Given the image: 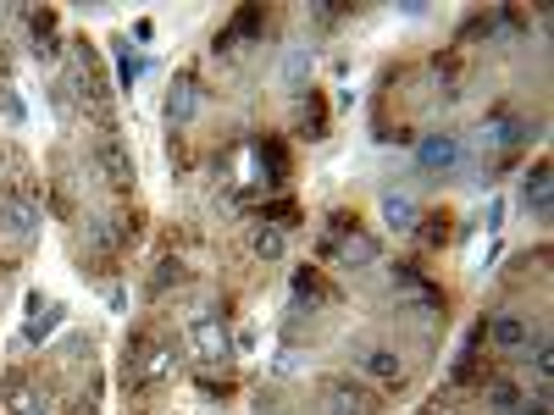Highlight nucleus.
I'll return each mask as SVG.
<instances>
[{"instance_id": "nucleus-12", "label": "nucleus", "mask_w": 554, "mask_h": 415, "mask_svg": "<svg viewBox=\"0 0 554 415\" xmlns=\"http://www.w3.org/2000/svg\"><path fill=\"white\" fill-rule=\"evenodd\" d=\"M200 78H194V72H178V78H172V89H167V122H189L194 111H200Z\"/></svg>"}, {"instance_id": "nucleus-27", "label": "nucleus", "mask_w": 554, "mask_h": 415, "mask_svg": "<svg viewBox=\"0 0 554 415\" xmlns=\"http://www.w3.org/2000/svg\"><path fill=\"white\" fill-rule=\"evenodd\" d=\"M344 12H350V6H311V17H316V23H338Z\"/></svg>"}, {"instance_id": "nucleus-23", "label": "nucleus", "mask_w": 554, "mask_h": 415, "mask_svg": "<svg viewBox=\"0 0 554 415\" xmlns=\"http://www.w3.org/2000/svg\"><path fill=\"white\" fill-rule=\"evenodd\" d=\"M172 283H183V266H178V261H161L156 277H150V294H167Z\"/></svg>"}, {"instance_id": "nucleus-19", "label": "nucleus", "mask_w": 554, "mask_h": 415, "mask_svg": "<svg viewBox=\"0 0 554 415\" xmlns=\"http://www.w3.org/2000/svg\"><path fill=\"white\" fill-rule=\"evenodd\" d=\"M28 28H34V45L45 50V61L56 56V12H50V6H34V12H28Z\"/></svg>"}, {"instance_id": "nucleus-4", "label": "nucleus", "mask_w": 554, "mask_h": 415, "mask_svg": "<svg viewBox=\"0 0 554 415\" xmlns=\"http://www.w3.org/2000/svg\"><path fill=\"white\" fill-rule=\"evenodd\" d=\"M189 349L205 360V366H228V360H233L228 321H222V316H194L189 321Z\"/></svg>"}, {"instance_id": "nucleus-15", "label": "nucleus", "mask_w": 554, "mask_h": 415, "mask_svg": "<svg viewBox=\"0 0 554 415\" xmlns=\"http://www.w3.org/2000/svg\"><path fill=\"white\" fill-rule=\"evenodd\" d=\"M294 299L316 310V305H333V299H338V288L327 283V277L316 272V266H300V272H294Z\"/></svg>"}, {"instance_id": "nucleus-24", "label": "nucleus", "mask_w": 554, "mask_h": 415, "mask_svg": "<svg viewBox=\"0 0 554 415\" xmlns=\"http://www.w3.org/2000/svg\"><path fill=\"white\" fill-rule=\"evenodd\" d=\"M433 78L444 83V89H455V78H460V56H433Z\"/></svg>"}, {"instance_id": "nucleus-5", "label": "nucleus", "mask_w": 554, "mask_h": 415, "mask_svg": "<svg viewBox=\"0 0 554 415\" xmlns=\"http://www.w3.org/2000/svg\"><path fill=\"white\" fill-rule=\"evenodd\" d=\"M39 233V205L28 189H12L0 194V238H12V244H28Z\"/></svg>"}, {"instance_id": "nucleus-25", "label": "nucleus", "mask_w": 554, "mask_h": 415, "mask_svg": "<svg viewBox=\"0 0 554 415\" xmlns=\"http://www.w3.org/2000/svg\"><path fill=\"white\" fill-rule=\"evenodd\" d=\"M549 366H554V355H549V338H543L538 355H532V371H538V382H549Z\"/></svg>"}, {"instance_id": "nucleus-7", "label": "nucleus", "mask_w": 554, "mask_h": 415, "mask_svg": "<svg viewBox=\"0 0 554 415\" xmlns=\"http://www.w3.org/2000/svg\"><path fill=\"white\" fill-rule=\"evenodd\" d=\"M95 166H100V178L111 183V194H133V155H128V144L117 139V133H106L100 139V150H95Z\"/></svg>"}, {"instance_id": "nucleus-26", "label": "nucleus", "mask_w": 554, "mask_h": 415, "mask_svg": "<svg viewBox=\"0 0 554 415\" xmlns=\"http://www.w3.org/2000/svg\"><path fill=\"white\" fill-rule=\"evenodd\" d=\"M17 415H56V404H50V399H39V393H28V399H23V410H17Z\"/></svg>"}, {"instance_id": "nucleus-20", "label": "nucleus", "mask_w": 554, "mask_h": 415, "mask_svg": "<svg viewBox=\"0 0 554 415\" xmlns=\"http://www.w3.org/2000/svg\"><path fill=\"white\" fill-rule=\"evenodd\" d=\"M383 216H388V227H416V200L410 194H388Z\"/></svg>"}, {"instance_id": "nucleus-3", "label": "nucleus", "mask_w": 554, "mask_h": 415, "mask_svg": "<svg viewBox=\"0 0 554 415\" xmlns=\"http://www.w3.org/2000/svg\"><path fill=\"white\" fill-rule=\"evenodd\" d=\"M322 415H383V399L361 377H322Z\"/></svg>"}, {"instance_id": "nucleus-8", "label": "nucleus", "mask_w": 554, "mask_h": 415, "mask_svg": "<svg viewBox=\"0 0 554 415\" xmlns=\"http://www.w3.org/2000/svg\"><path fill=\"white\" fill-rule=\"evenodd\" d=\"M482 332H488L499 349H532V344H543V327H532L527 316H510V310L488 316V321H482Z\"/></svg>"}, {"instance_id": "nucleus-6", "label": "nucleus", "mask_w": 554, "mask_h": 415, "mask_svg": "<svg viewBox=\"0 0 554 415\" xmlns=\"http://www.w3.org/2000/svg\"><path fill=\"white\" fill-rule=\"evenodd\" d=\"M355 371H366V377H372L377 388H388V393H399L410 382L405 360H399L394 349H383V344H361V349H355Z\"/></svg>"}, {"instance_id": "nucleus-1", "label": "nucleus", "mask_w": 554, "mask_h": 415, "mask_svg": "<svg viewBox=\"0 0 554 415\" xmlns=\"http://www.w3.org/2000/svg\"><path fill=\"white\" fill-rule=\"evenodd\" d=\"M172 377V344L156 332H133L128 349H122V382L128 393H156Z\"/></svg>"}, {"instance_id": "nucleus-10", "label": "nucleus", "mask_w": 554, "mask_h": 415, "mask_svg": "<svg viewBox=\"0 0 554 415\" xmlns=\"http://www.w3.org/2000/svg\"><path fill=\"white\" fill-rule=\"evenodd\" d=\"M250 150H255V166H261V178L272 183V189H289V178H294L289 144H283V139H255Z\"/></svg>"}, {"instance_id": "nucleus-2", "label": "nucleus", "mask_w": 554, "mask_h": 415, "mask_svg": "<svg viewBox=\"0 0 554 415\" xmlns=\"http://www.w3.org/2000/svg\"><path fill=\"white\" fill-rule=\"evenodd\" d=\"M67 89H73L78 106H84L89 117L111 133V83H106L100 56L89 50V39H78V45H73V61H67Z\"/></svg>"}, {"instance_id": "nucleus-17", "label": "nucleus", "mask_w": 554, "mask_h": 415, "mask_svg": "<svg viewBox=\"0 0 554 415\" xmlns=\"http://www.w3.org/2000/svg\"><path fill=\"white\" fill-rule=\"evenodd\" d=\"M521 388L510 377H488V415H521Z\"/></svg>"}, {"instance_id": "nucleus-16", "label": "nucleus", "mask_w": 554, "mask_h": 415, "mask_svg": "<svg viewBox=\"0 0 554 415\" xmlns=\"http://www.w3.org/2000/svg\"><path fill=\"white\" fill-rule=\"evenodd\" d=\"M322 133H327V95L311 89V95H300V139H322Z\"/></svg>"}, {"instance_id": "nucleus-28", "label": "nucleus", "mask_w": 554, "mask_h": 415, "mask_svg": "<svg viewBox=\"0 0 554 415\" xmlns=\"http://www.w3.org/2000/svg\"><path fill=\"white\" fill-rule=\"evenodd\" d=\"M521 415H549V393H538V399L521 404Z\"/></svg>"}, {"instance_id": "nucleus-9", "label": "nucleus", "mask_w": 554, "mask_h": 415, "mask_svg": "<svg viewBox=\"0 0 554 415\" xmlns=\"http://www.w3.org/2000/svg\"><path fill=\"white\" fill-rule=\"evenodd\" d=\"M266 17H272V12H266V6H239V12H233V23L217 34V56H228V50H239L244 39H261V34H266Z\"/></svg>"}, {"instance_id": "nucleus-11", "label": "nucleus", "mask_w": 554, "mask_h": 415, "mask_svg": "<svg viewBox=\"0 0 554 415\" xmlns=\"http://www.w3.org/2000/svg\"><path fill=\"white\" fill-rule=\"evenodd\" d=\"M416 161H422V172H455V166L466 161V150H460L455 133H433V139H422Z\"/></svg>"}, {"instance_id": "nucleus-22", "label": "nucleus", "mask_w": 554, "mask_h": 415, "mask_svg": "<svg viewBox=\"0 0 554 415\" xmlns=\"http://www.w3.org/2000/svg\"><path fill=\"white\" fill-rule=\"evenodd\" d=\"M255 255L277 261V255H283V227H261V233H255Z\"/></svg>"}, {"instance_id": "nucleus-14", "label": "nucleus", "mask_w": 554, "mask_h": 415, "mask_svg": "<svg viewBox=\"0 0 554 415\" xmlns=\"http://www.w3.org/2000/svg\"><path fill=\"white\" fill-rule=\"evenodd\" d=\"M549 161H532V172H527V183H521V205H527L538 222H549Z\"/></svg>"}, {"instance_id": "nucleus-21", "label": "nucleus", "mask_w": 554, "mask_h": 415, "mask_svg": "<svg viewBox=\"0 0 554 415\" xmlns=\"http://www.w3.org/2000/svg\"><path fill=\"white\" fill-rule=\"evenodd\" d=\"M117 78H122V83H139V78H145V56H133L128 39H117Z\"/></svg>"}, {"instance_id": "nucleus-13", "label": "nucleus", "mask_w": 554, "mask_h": 415, "mask_svg": "<svg viewBox=\"0 0 554 415\" xmlns=\"http://www.w3.org/2000/svg\"><path fill=\"white\" fill-rule=\"evenodd\" d=\"M322 249H327V255H338L344 266H372V261H377V238H366V233L322 238Z\"/></svg>"}, {"instance_id": "nucleus-18", "label": "nucleus", "mask_w": 554, "mask_h": 415, "mask_svg": "<svg viewBox=\"0 0 554 415\" xmlns=\"http://www.w3.org/2000/svg\"><path fill=\"white\" fill-rule=\"evenodd\" d=\"M410 233L422 238L427 249H444L449 244V233H455V216L449 211H433V216H416V227H410Z\"/></svg>"}]
</instances>
